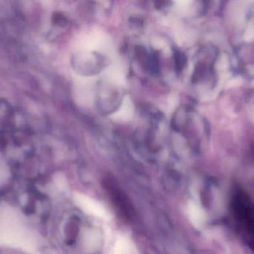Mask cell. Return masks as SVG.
<instances>
[{"label": "cell", "mask_w": 254, "mask_h": 254, "mask_svg": "<svg viewBox=\"0 0 254 254\" xmlns=\"http://www.w3.org/2000/svg\"><path fill=\"white\" fill-rule=\"evenodd\" d=\"M188 215L192 223L197 228H199L204 223V216L202 210L196 204L191 203L188 206Z\"/></svg>", "instance_id": "3957f363"}, {"label": "cell", "mask_w": 254, "mask_h": 254, "mask_svg": "<svg viewBox=\"0 0 254 254\" xmlns=\"http://www.w3.org/2000/svg\"><path fill=\"white\" fill-rule=\"evenodd\" d=\"M74 199L76 204L86 213L101 219H108L109 215L105 209L95 200L91 199L89 197L81 194L76 195Z\"/></svg>", "instance_id": "6da1fadb"}, {"label": "cell", "mask_w": 254, "mask_h": 254, "mask_svg": "<svg viewBox=\"0 0 254 254\" xmlns=\"http://www.w3.org/2000/svg\"><path fill=\"white\" fill-rule=\"evenodd\" d=\"M15 122V114L11 106L5 101L0 100V125L3 131H11Z\"/></svg>", "instance_id": "7a4b0ae2"}, {"label": "cell", "mask_w": 254, "mask_h": 254, "mask_svg": "<svg viewBox=\"0 0 254 254\" xmlns=\"http://www.w3.org/2000/svg\"><path fill=\"white\" fill-rule=\"evenodd\" d=\"M131 246L125 238H120L116 243L113 254H130Z\"/></svg>", "instance_id": "277c9868"}, {"label": "cell", "mask_w": 254, "mask_h": 254, "mask_svg": "<svg viewBox=\"0 0 254 254\" xmlns=\"http://www.w3.org/2000/svg\"><path fill=\"white\" fill-rule=\"evenodd\" d=\"M54 20H55V22H56L58 25H63V24L65 23V19L62 14H60V13H56L54 16Z\"/></svg>", "instance_id": "5b68a950"}]
</instances>
